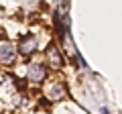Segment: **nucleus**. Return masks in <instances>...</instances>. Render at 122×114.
I'll list each match as a JSON object with an SVG mask.
<instances>
[{
	"mask_svg": "<svg viewBox=\"0 0 122 114\" xmlns=\"http://www.w3.org/2000/svg\"><path fill=\"white\" fill-rule=\"evenodd\" d=\"M18 53L22 59H30L35 57L39 51H45L47 45L51 43V35H49L47 26L43 25H35L29 26L26 31H22V35L18 37Z\"/></svg>",
	"mask_w": 122,
	"mask_h": 114,
	"instance_id": "nucleus-1",
	"label": "nucleus"
},
{
	"mask_svg": "<svg viewBox=\"0 0 122 114\" xmlns=\"http://www.w3.org/2000/svg\"><path fill=\"white\" fill-rule=\"evenodd\" d=\"M49 78V67L47 63H41L37 59H30L25 65V71H22V79H25V86H30V88H41Z\"/></svg>",
	"mask_w": 122,
	"mask_h": 114,
	"instance_id": "nucleus-2",
	"label": "nucleus"
},
{
	"mask_svg": "<svg viewBox=\"0 0 122 114\" xmlns=\"http://www.w3.org/2000/svg\"><path fill=\"white\" fill-rule=\"evenodd\" d=\"M67 96V86L61 78H47V82L43 83V98H47L49 102H59Z\"/></svg>",
	"mask_w": 122,
	"mask_h": 114,
	"instance_id": "nucleus-3",
	"label": "nucleus"
},
{
	"mask_svg": "<svg viewBox=\"0 0 122 114\" xmlns=\"http://www.w3.org/2000/svg\"><path fill=\"white\" fill-rule=\"evenodd\" d=\"M18 43L0 37V67H14L18 61Z\"/></svg>",
	"mask_w": 122,
	"mask_h": 114,
	"instance_id": "nucleus-4",
	"label": "nucleus"
},
{
	"mask_svg": "<svg viewBox=\"0 0 122 114\" xmlns=\"http://www.w3.org/2000/svg\"><path fill=\"white\" fill-rule=\"evenodd\" d=\"M45 63H47V67L53 69V71H61L63 69V63H65L63 61V55H61V51L53 43H49L47 49H45Z\"/></svg>",
	"mask_w": 122,
	"mask_h": 114,
	"instance_id": "nucleus-5",
	"label": "nucleus"
}]
</instances>
